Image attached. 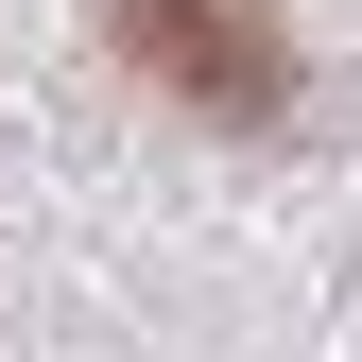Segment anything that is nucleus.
Instances as JSON below:
<instances>
[{
	"mask_svg": "<svg viewBox=\"0 0 362 362\" xmlns=\"http://www.w3.org/2000/svg\"><path fill=\"white\" fill-rule=\"evenodd\" d=\"M139 69L190 86V104H224V121H276V104H293L276 0H139Z\"/></svg>",
	"mask_w": 362,
	"mask_h": 362,
	"instance_id": "f257e3e1",
	"label": "nucleus"
}]
</instances>
